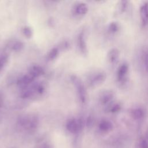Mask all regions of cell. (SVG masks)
<instances>
[{
	"mask_svg": "<svg viewBox=\"0 0 148 148\" xmlns=\"http://www.w3.org/2000/svg\"><path fill=\"white\" fill-rule=\"evenodd\" d=\"M27 73L35 79L43 75L44 70L42 67L38 65H32L28 69Z\"/></svg>",
	"mask_w": 148,
	"mask_h": 148,
	"instance_id": "7",
	"label": "cell"
},
{
	"mask_svg": "<svg viewBox=\"0 0 148 148\" xmlns=\"http://www.w3.org/2000/svg\"><path fill=\"white\" fill-rule=\"evenodd\" d=\"M77 43L79 48L80 50V51L83 54H86L87 52V45L85 40V36H84V31H81L77 37Z\"/></svg>",
	"mask_w": 148,
	"mask_h": 148,
	"instance_id": "9",
	"label": "cell"
},
{
	"mask_svg": "<svg viewBox=\"0 0 148 148\" xmlns=\"http://www.w3.org/2000/svg\"><path fill=\"white\" fill-rule=\"evenodd\" d=\"M71 80L77 90L78 97L82 103H84L87 101V95L86 89L82 81L76 76L73 75L71 76Z\"/></svg>",
	"mask_w": 148,
	"mask_h": 148,
	"instance_id": "3",
	"label": "cell"
},
{
	"mask_svg": "<svg viewBox=\"0 0 148 148\" xmlns=\"http://www.w3.org/2000/svg\"><path fill=\"white\" fill-rule=\"evenodd\" d=\"M38 148H53V146L49 143H43L40 145Z\"/></svg>",
	"mask_w": 148,
	"mask_h": 148,
	"instance_id": "22",
	"label": "cell"
},
{
	"mask_svg": "<svg viewBox=\"0 0 148 148\" xmlns=\"http://www.w3.org/2000/svg\"><path fill=\"white\" fill-rule=\"evenodd\" d=\"M18 125L27 131H32L38 125V118L35 114H24L19 117L17 120Z\"/></svg>",
	"mask_w": 148,
	"mask_h": 148,
	"instance_id": "2",
	"label": "cell"
},
{
	"mask_svg": "<svg viewBox=\"0 0 148 148\" xmlns=\"http://www.w3.org/2000/svg\"><path fill=\"white\" fill-rule=\"evenodd\" d=\"M109 28L110 29V31L112 32H116L117 31L118 28H119V27H118V25L116 23H111L109 25Z\"/></svg>",
	"mask_w": 148,
	"mask_h": 148,
	"instance_id": "20",
	"label": "cell"
},
{
	"mask_svg": "<svg viewBox=\"0 0 148 148\" xmlns=\"http://www.w3.org/2000/svg\"><path fill=\"white\" fill-rule=\"evenodd\" d=\"M112 125L111 123L106 120L101 121L99 124V128L102 131H108L110 130L112 128Z\"/></svg>",
	"mask_w": 148,
	"mask_h": 148,
	"instance_id": "15",
	"label": "cell"
},
{
	"mask_svg": "<svg viewBox=\"0 0 148 148\" xmlns=\"http://www.w3.org/2000/svg\"><path fill=\"white\" fill-rule=\"evenodd\" d=\"M106 79V75L102 72L95 73L89 79V85L91 87H96L102 84Z\"/></svg>",
	"mask_w": 148,
	"mask_h": 148,
	"instance_id": "6",
	"label": "cell"
},
{
	"mask_svg": "<svg viewBox=\"0 0 148 148\" xmlns=\"http://www.w3.org/2000/svg\"><path fill=\"white\" fill-rule=\"evenodd\" d=\"M121 109V105L119 103H116L112 106V108H110V112H118Z\"/></svg>",
	"mask_w": 148,
	"mask_h": 148,
	"instance_id": "21",
	"label": "cell"
},
{
	"mask_svg": "<svg viewBox=\"0 0 148 148\" xmlns=\"http://www.w3.org/2000/svg\"><path fill=\"white\" fill-rule=\"evenodd\" d=\"M23 33L27 38H31L33 35V30L29 26H25L23 28Z\"/></svg>",
	"mask_w": 148,
	"mask_h": 148,
	"instance_id": "19",
	"label": "cell"
},
{
	"mask_svg": "<svg viewBox=\"0 0 148 148\" xmlns=\"http://www.w3.org/2000/svg\"><path fill=\"white\" fill-rule=\"evenodd\" d=\"M131 116L135 119H140L142 117H143L144 115V112L143 110L140 108H137L132 109L131 112Z\"/></svg>",
	"mask_w": 148,
	"mask_h": 148,
	"instance_id": "14",
	"label": "cell"
},
{
	"mask_svg": "<svg viewBox=\"0 0 148 148\" xmlns=\"http://www.w3.org/2000/svg\"><path fill=\"white\" fill-rule=\"evenodd\" d=\"M82 127V122L80 120L71 119L66 123V127L68 131L73 134L78 132Z\"/></svg>",
	"mask_w": 148,
	"mask_h": 148,
	"instance_id": "5",
	"label": "cell"
},
{
	"mask_svg": "<svg viewBox=\"0 0 148 148\" xmlns=\"http://www.w3.org/2000/svg\"><path fill=\"white\" fill-rule=\"evenodd\" d=\"M145 66H146L147 72L148 73V50H147V51L146 54V56H145Z\"/></svg>",
	"mask_w": 148,
	"mask_h": 148,
	"instance_id": "23",
	"label": "cell"
},
{
	"mask_svg": "<svg viewBox=\"0 0 148 148\" xmlns=\"http://www.w3.org/2000/svg\"><path fill=\"white\" fill-rule=\"evenodd\" d=\"M113 94L111 91H106L103 92L100 97V102L103 105L108 103L113 98Z\"/></svg>",
	"mask_w": 148,
	"mask_h": 148,
	"instance_id": "13",
	"label": "cell"
},
{
	"mask_svg": "<svg viewBox=\"0 0 148 148\" xmlns=\"http://www.w3.org/2000/svg\"><path fill=\"white\" fill-rule=\"evenodd\" d=\"M24 43L21 41L16 40L12 43L11 45V49L15 51H21L24 48Z\"/></svg>",
	"mask_w": 148,
	"mask_h": 148,
	"instance_id": "18",
	"label": "cell"
},
{
	"mask_svg": "<svg viewBox=\"0 0 148 148\" xmlns=\"http://www.w3.org/2000/svg\"><path fill=\"white\" fill-rule=\"evenodd\" d=\"M3 103V97L2 94L0 92V109L2 107Z\"/></svg>",
	"mask_w": 148,
	"mask_h": 148,
	"instance_id": "24",
	"label": "cell"
},
{
	"mask_svg": "<svg viewBox=\"0 0 148 148\" xmlns=\"http://www.w3.org/2000/svg\"><path fill=\"white\" fill-rule=\"evenodd\" d=\"M87 12L88 6L85 3L83 2L77 4L73 9V13L77 16H83L86 14Z\"/></svg>",
	"mask_w": 148,
	"mask_h": 148,
	"instance_id": "10",
	"label": "cell"
},
{
	"mask_svg": "<svg viewBox=\"0 0 148 148\" xmlns=\"http://www.w3.org/2000/svg\"><path fill=\"white\" fill-rule=\"evenodd\" d=\"M59 54V51L58 48L54 47L51 49L47 54V58L50 61H53L56 59V58L58 57Z\"/></svg>",
	"mask_w": 148,
	"mask_h": 148,
	"instance_id": "17",
	"label": "cell"
},
{
	"mask_svg": "<svg viewBox=\"0 0 148 148\" xmlns=\"http://www.w3.org/2000/svg\"><path fill=\"white\" fill-rule=\"evenodd\" d=\"M35 79L34 78H33L29 74L27 73L18 77L16 83L18 87L20 88L21 90H23L27 88L34 82H35Z\"/></svg>",
	"mask_w": 148,
	"mask_h": 148,
	"instance_id": "4",
	"label": "cell"
},
{
	"mask_svg": "<svg viewBox=\"0 0 148 148\" xmlns=\"http://www.w3.org/2000/svg\"><path fill=\"white\" fill-rule=\"evenodd\" d=\"M108 60L110 63H114L117 61L119 57V51L116 48H112L108 53Z\"/></svg>",
	"mask_w": 148,
	"mask_h": 148,
	"instance_id": "12",
	"label": "cell"
},
{
	"mask_svg": "<svg viewBox=\"0 0 148 148\" xmlns=\"http://www.w3.org/2000/svg\"><path fill=\"white\" fill-rule=\"evenodd\" d=\"M44 82H34L27 88L21 90L20 97L24 99L36 100L42 97L46 91Z\"/></svg>",
	"mask_w": 148,
	"mask_h": 148,
	"instance_id": "1",
	"label": "cell"
},
{
	"mask_svg": "<svg viewBox=\"0 0 148 148\" xmlns=\"http://www.w3.org/2000/svg\"><path fill=\"white\" fill-rule=\"evenodd\" d=\"M128 71V65L127 63H123L118 68L117 76L119 80H122L124 79Z\"/></svg>",
	"mask_w": 148,
	"mask_h": 148,
	"instance_id": "11",
	"label": "cell"
},
{
	"mask_svg": "<svg viewBox=\"0 0 148 148\" xmlns=\"http://www.w3.org/2000/svg\"><path fill=\"white\" fill-rule=\"evenodd\" d=\"M9 61V56L6 53H2L0 55V72L7 65Z\"/></svg>",
	"mask_w": 148,
	"mask_h": 148,
	"instance_id": "16",
	"label": "cell"
},
{
	"mask_svg": "<svg viewBox=\"0 0 148 148\" xmlns=\"http://www.w3.org/2000/svg\"><path fill=\"white\" fill-rule=\"evenodd\" d=\"M140 16L143 25H146L148 23V3L145 2L140 7Z\"/></svg>",
	"mask_w": 148,
	"mask_h": 148,
	"instance_id": "8",
	"label": "cell"
}]
</instances>
